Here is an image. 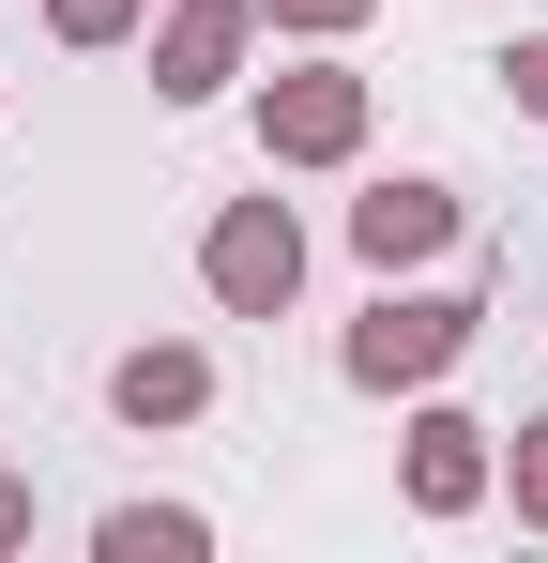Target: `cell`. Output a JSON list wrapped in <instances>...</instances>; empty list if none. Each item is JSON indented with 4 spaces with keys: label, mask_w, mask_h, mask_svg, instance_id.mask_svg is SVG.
<instances>
[{
    "label": "cell",
    "mask_w": 548,
    "mask_h": 563,
    "mask_svg": "<svg viewBox=\"0 0 548 563\" xmlns=\"http://www.w3.org/2000/svg\"><path fill=\"white\" fill-rule=\"evenodd\" d=\"M183 549H198V518H153V503L107 518V563H183Z\"/></svg>",
    "instance_id": "8"
},
{
    "label": "cell",
    "mask_w": 548,
    "mask_h": 563,
    "mask_svg": "<svg viewBox=\"0 0 548 563\" xmlns=\"http://www.w3.org/2000/svg\"><path fill=\"white\" fill-rule=\"evenodd\" d=\"M457 335H472V305H381L351 335V380H427V366H457Z\"/></svg>",
    "instance_id": "2"
},
{
    "label": "cell",
    "mask_w": 548,
    "mask_h": 563,
    "mask_svg": "<svg viewBox=\"0 0 548 563\" xmlns=\"http://www.w3.org/2000/svg\"><path fill=\"white\" fill-rule=\"evenodd\" d=\"M15 533H31V487H15V472H0V549H15Z\"/></svg>",
    "instance_id": "13"
},
{
    "label": "cell",
    "mask_w": 548,
    "mask_h": 563,
    "mask_svg": "<svg viewBox=\"0 0 548 563\" xmlns=\"http://www.w3.org/2000/svg\"><path fill=\"white\" fill-rule=\"evenodd\" d=\"M274 15H289V31H351L365 0H274Z\"/></svg>",
    "instance_id": "11"
},
{
    "label": "cell",
    "mask_w": 548,
    "mask_h": 563,
    "mask_svg": "<svg viewBox=\"0 0 548 563\" xmlns=\"http://www.w3.org/2000/svg\"><path fill=\"white\" fill-rule=\"evenodd\" d=\"M442 229H457V198H442V184H381V198H365V213H351V244H365V260H381V275H396V260H427Z\"/></svg>",
    "instance_id": "4"
},
{
    "label": "cell",
    "mask_w": 548,
    "mask_h": 563,
    "mask_svg": "<svg viewBox=\"0 0 548 563\" xmlns=\"http://www.w3.org/2000/svg\"><path fill=\"white\" fill-rule=\"evenodd\" d=\"M213 289H229V305H244V320H274V305H289V289H305V229H289V213H274V198H244V213H229V229H213Z\"/></svg>",
    "instance_id": "1"
},
{
    "label": "cell",
    "mask_w": 548,
    "mask_h": 563,
    "mask_svg": "<svg viewBox=\"0 0 548 563\" xmlns=\"http://www.w3.org/2000/svg\"><path fill=\"white\" fill-rule=\"evenodd\" d=\"M503 77H518V107H534V122H548V46H518V62H503Z\"/></svg>",
    "instance_id": "12"
},
{
    "label": "cell",
    "mask_w": 548,
    "mask_h": 563,
    "mask_svg": "<svg viewBox=\"0 0 548 563\" xmlns=\"http://www.w3.org/2000/svg\"><path fill=\"white\" fill-rule=\"evenodd\" d=\"M351 137H365L351 77H274V153H351Z\"/></svg>",
    "instance_id": "5"
},
{
    "label": "cell",
    "mask_w": 548,
    "mask_h": 563,
    "mask_svg": "<svg viewBox=\"0 0 548 563\" xmlns=\"http://www.w3.org/2000/svg\"><path fill=\"white\" fill-rule=\"evenodd\" d=\"M107 396H122L138 427H183V411L213 396V366H198V351H122V380H107Z\"/></svg>",
    "instance_id": "7"
},
{
    "label": "cell",
    "mask_w": 548,
    "mask_h": 563,
    "mask_svg": "<svg viewBox=\"0 0 548 563\" xmlns=\"http://www.w3.org/2000/svg\"><path fill=\"white\" fill-rule=\"evenodd\" d=\"M229 46H244V0H183V15H168V46H153V92L198 107L213 77H229Z\"/></svg>",
    "instance_id": "3"
},
{
    "label": "cell",
    "mask_w": 548,
    "mask_h": 563,
    "mask_svg": "<svg viewBox=\"0 0 548 563\" xmlns=\"http://www.w3.org/2000/svg\"><path fill=\"white\" fill-rule=\"evenodd\" d=\"M472 487H487V427H457V411H427V427H412V503H427V518H457Z\"/></svg>",
    "instance_id": "6"
},
{
    "label": "cell",
    "mask_w": 548,
    "mask_h": 563,
    "mask_svg": "<svg viewBox=\"0 0 548 563\" xmlns=\"http://www.w3.org/2000/svg\"><path fill=\"white\" fill-rule=\"evenodd\" d=\"M518 503L548 518V427H518Z\"/></svg>",
    "instance_id": "10"
},
{
    "label": "cell",
    "mask_w": 548,
    "mask_h": 563,
    "mask_svg": "<svg viewBox=\"0 0 548 563\" xmlns=\"http://www.w3.org/2000/svg\"><path fill=\"white\" fill-rule=\"evenodd\" d=\"M122 15H138V0H62V31H77V46H107Z\"/></svg>",
    "instance_id": "9"
}]
</instances>
